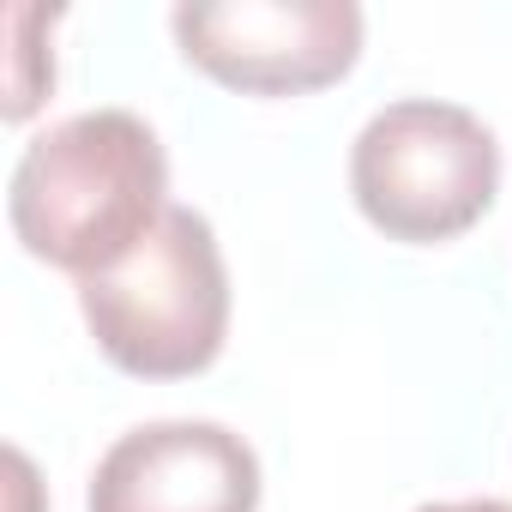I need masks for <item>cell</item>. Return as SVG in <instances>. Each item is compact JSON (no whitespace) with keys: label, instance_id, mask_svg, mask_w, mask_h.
Returning a JSON list of instances; mask_svg holds the SVG:
<instances>
[{"label":"cell","instance_id":"5b68a950","mask_svg":"<svg viewBox=\"0 0 512 512\" xmlns=\"http://www.w3.org/2000/svg\"><path fill=\"white\" fill-rule=\"evenodd\" d=\"M91 512H253L260 458L223 422H145L91 476Z\"/></svg>","mask_w":512,"mask_h":512},{"label":"cell","instance_id":"3957f363","mask_svg":"<svg viewBox=\"0 0 512 512\" xmlns=\"http://www.w3.org/2000/svg\"><path fill=\"white\" fill-rule=\"evenodd\" d=\"M350 193L380 235L434 247L482 223L494 205L500 145L482 115L440 97H404L356 133Z\"/></svg>","mask_w":512,"mask_h":512},{"label":"cell","instance_id":"6da1fadb","mask_svg":"<svg viewBox=\"0 0 512 512\" xmlns=\"http://www.w3.org/2000/svg\"><path fill=\"white\" fill-rule=\"evenodd\" d=\"M169 211V157L133 109H85L43 127L7 187L13 235L31 260L79 284L121 266Z\"/></svg>","mask_w":512,"mask_h":512},{"label":"cell","instance_id":"277c9868","mask_svg":"<svg viewBox=\"0 0 512 512\" xmlns=\"http://www.w3.org/2000/svg\"><path fill=\"white\" fill-rule=\"evenodd\" d=\"M169 25L181 55L241 97L338 85L362 55V7L350 0H199Z\"/></svg>","mask_w":512,"mask_h":512},{"label":"cell","instance_id":"8992f818","mask_svg":"<svg viewBox=\"0 0 512 512\" xmlns=\"http://www.w3.org/2000/svg\"><path fill=\"white\" fill-rule=\"evenodd\" d=\"M416 512H512V500H434V506H416Z\"/></svg>","mask_w":512,"mask_h":512},{"label":"cell","instance_id":"7a4b0ae2","mask_svg":"<svg viewBox=\"0 0 512 512\" xmlns=\"http://www.w3.org/2000/svg\"><path fill=\"white\" fill-rule=\"evenodd\" d=\"M97 350L133 380H187L229 338V272L205 211L169 205L121 266L79 284Z\"/></svg>","mask_w":512,"mask_h":512}]
</instances>
